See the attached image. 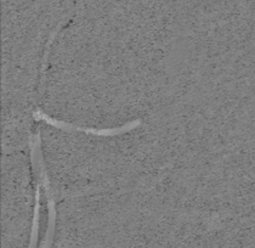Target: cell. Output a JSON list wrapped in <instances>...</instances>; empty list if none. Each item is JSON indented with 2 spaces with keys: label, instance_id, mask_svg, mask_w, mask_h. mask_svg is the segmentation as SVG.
<instances>
[{
  "label": "cell",
  "instance_id": "obj_1",
  "mask_svg": "<svg viewBox=\"0 0 255 248\" xmlns=\"http://www.w3.org/2000/svg\"><path fill=\"white\" fill-rule=\"evenodd\" d=\"M35 121L45 122L52 127L57 128V129L63 130V132H77V133H84L89 134V135H95V136H116L121 135V134H126L128 132H131L135 128H137L140 125L141 121L140 119H136L134 122H129V123H126L121 127H115V128H93V127H82V125L78 124H71L66 123L63 121H59V119L51 118V117L44 113L40 108H38L34 112Z\"/></svg>",
  "mask_w": 255,
  "mask_h": 248
}]
</instances>
